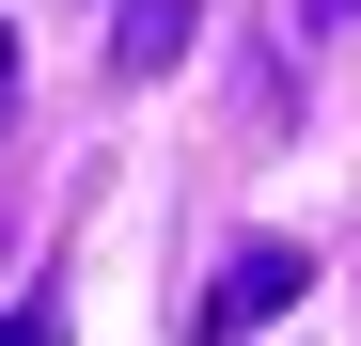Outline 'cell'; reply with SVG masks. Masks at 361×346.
<instances>
[{
	"label": "cell",
	"mask_w": 361,
	"mask_h": 346,
	"mask_svg": "<svg viewBox=\"0 0 361 346\" xmlns=\"http://www.w3.org/2000/svg\"><path fill=\"white\" fill-rule=\"evenodd\" d=\"M298 299H314V252H298V237H235V252H220V283L189 299V346H252V330H267V315H298Z\"/></svg>",
	"instance_id": "cell-1"
},
{
	"label": "cell",
	"mask_w": 361,
	"mask_h": 346,
	"mask_svg": "<svg viewBox=\"0 0 361 346\" xmlns=\"http://www.w3.org/2000/svg\"><path fill=\"white\" fill-rule=\"evenodd\" d=\"M189 32H204V0H126V16H110V79H173Z\"/></svg>",
	"instance_id": "cell-2"
},
{
	"label": "cell",
	"mask_w": 361,
	"mask_h": 346,
	"mask_svg": "<svg viewBox=\"0 0 361 346\" xmlns=\"http://www.w3.org/2000/svg\"><path fill=\"white\" fill-rule=\"evenodd\" d=\"M0 346H63V299H16V315H0Z\"/></svg>",
	"instance_id": "cell-3"
},
{
	"label": "cell",
	"mask_w": 361,
	"mask_h": 346,
	"mask_svg": "<svg viewBox=\"0 0 361 346\" xmlns=\"http://www.w3.org/2000/svg\"><path fill=\"white\" fill-rule=\"evenodd\" d=\"M0 110H16V32H0Z\"/></svg>",
	"instance_id": "cell-4"
},
{
	"label": "cell",
	"mask_w": 361,
	"mask_h": 346,
	"mask_svg": "<svg viewBox=\"0 0 361 346\" xmlns=\"http://www.w3.org/2000/svg\"><path fill=\"white\" fill-rule=\"evenodd\" d=\"M314 16H361V0H314Z\"/></svg>",
	"instance_id": "cell-5"
}]
</instances>
